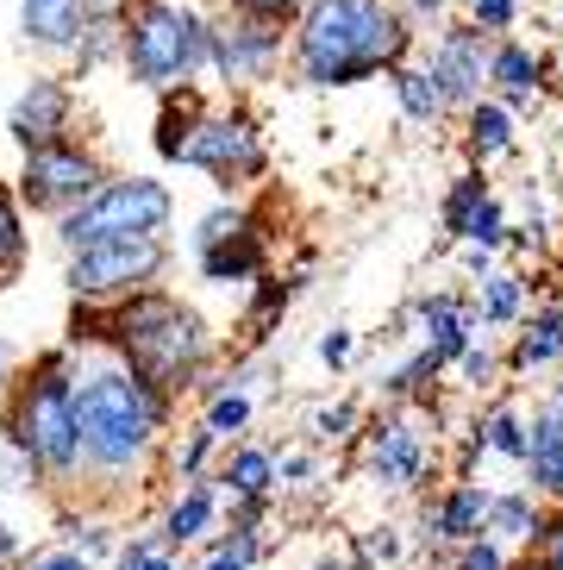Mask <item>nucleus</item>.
Returning a JSON list of instances; mask_svg holds the SVG:
<instances>
[{
  "label": "nucleus",
  "mask_w": 563,
  "mask_h": 570,
  "mask_svg": "<svg viewBox=\"0 0 563 570\" xmlns=\"http://www.w3.org/2000/svg\"><path fill=\"white\" fill-rule=\"evenodd\" d=\"M76 426H82V489L132 495L150 483L176 426V395L145 383L113 352H76Z\"/></svg>",
  "instance_id": "f257e3e1"
},
{
  "label": "nucleus",
  "mask_w": 563,
  "mask_h": 570,
  "mask_svg": "<svg viewBox=\"0 0 563 570\" xmlns=\"http://www.w3.org/2000/svg\"><path fill=\"white\" fill-rule=\"evenodd\" d=\"M419 51V26L401 0H307L288 26V82L307 95H345L382 82Z\"/></svg>",
  "instance_id": "f03ea898"
},
{
  "label": "nucleus",
  "mask_w": 563,
  "mask_h": 570,
  "mask_svg": "<svg viewBox=\"0 0 563 570\" xmlns=\"http://www.w3.org/2000/svg\"><path fill=\"white\" fill-rule=\"evenodd\" d=\"M107 352L126 357L164 395L188 402V389L219 364V333L182 288L150 283V288H138V295L107 307Z\"/></svg>",
  "instance_id": "7ed1b4c3"
},
{
  "label": "nucleus",
  "mask_w": 563,
  "mask_h": 570,
  "mask_svg": "<svg viewBox=\"0 0 563 570\" xmlns=\"http://www.w3.org/2000/svg\"><path fill=\"white\" fill-rule=\"evenodd\" d=\"M0 426L26 452L38 489H82V426H76V345H50L13 376Z\"/></svg>",
  "instance_id": "20e7f679"
},
{
  "label": "nucleus",
  "mask_w": 563,
  "mask_h": 570,
  "mask_svg": "<svg viewBox=\"0 0 563 570\" xmlns=\"http://www.w3.org/2000/svg\"><path fill=\"white\" fill-rule=\"evenodd\" d=\"M207 45H214V0H132L119 26V76L138 95L207 82Z\"/></svg>",
  "instance_id": "39448f33"
},
{
  "label": "nucleus",
  "mask_w": 563,
  "mask_h": 570,
  "mask_svg": "<svg viewBox=\"0 0 563 570\" xmlns=\"http://www.w3.org/2000/svg\"><path fill=\"white\" fill-rule=\"evenodd\" d=\"M182 169H200L219 195H250L257 183H269L276 151H269V132L257 119V107L238 101V95H207Z\"/></svg>",
  "instance_id": "423d86ee"
},
{
  "label": "nucleus",
  "mask_w": 563,
  "mask_h": 570,
  "mask_svg": "<svg viewBox=\"0 0 563 570\" xmlns=\"http://www.w3.org/2000/svg\"><path fill=\"white\" fill-rule=\"evenodd\" d=\"M126 233H176V188L150 169H113L82 207L50 219L57 252L95 245V238H126Z\"/></svg>",
  "instance_id": "0eeeda50"
},
{
  "label": "nucleus",
  "mask_w": 563,
  "mask_h": 570,
  "mask_svg": "<svg viewBox=\"0 0 563 570\" xmlns=\"http://www.w3.org/2000/svg\"><path fill=\"white\" fill-rule=\"evenodd\" d=\"M426 407L432 395H414V402H382L376 414H364L357 464L376 495H419L438 470V433H426Z\"/></svg>",
  "instance_id": "6e6552de"
},
{
  "label": "nucleus",
  "mask_w": 563,
  "mask_h": 570,
  "mask_svg": "<svg viewBox=\"0 0 563 570\" xmlns=\"http://www.w3.org/2000/svg\"><path fill=\"white\" fill-rule=\"evenodd\" d=\"M176 269V238L169 233H126V238H95L63 252V288L69 302H100L113 307L150 283H169Z\"/></svg>",
  "instance_id": "1a4fd4ad"
},
{
  "label": "nucleus",
  "mask_w": 563,
  "mask_h": 570,
  "mask_svg": "<svg viewBox=\"0 0 563 570\" xmlns=\"http://www.w3.org/2000/svg\"><path fill=\"white\" fill-rule=\"evenodd\" d=\"M188 264L207 288H250L269 269V233L257 202L245 195H219L195 214L188 226Z\"/></svg>",
  "instance_id": "9d476101"
},
{
  "label": "nucleus",
  "mask_w": 563,
  "mask_h": 570,
  "mask_svg": "<svg viewBox=\"0 0 563 570\" xmlns=\"http://www.w3.org/2000/svg\"><path fill=\"white\" fill-rule=\"evenodd\" d=\"M288 76V26L238 7H214V45H207V88L214 95H264L269 82Z\"/></svg>",
  "instance_id": "9b49d317"
},
{
  "label": "nucleus",
  "mask_w": 563,
  "mask_h": 570,
  "mask_svg": "<svg viewBox=\"0 0 563 570\" xmlns=\"http://www.w3.org/2000/svg\"><path fill=\"white\" fill-rule=\"evenodd\" d=\"M107 176H113L107 151H100L88 132H69V138H50V145L19 151L13 195L26 202L32 219H57V214H69V207H82Z\"/></svg>",
  "instance_id": "f8f14e48"
},
{
  "label": "nucleus",
  "mask_w": 563,
  "mask_h": 570,
  "mask_svg": "<svg viewBox=\"0 0 563 570\" xmlns=\"http://www.w3.org/2000/svg\"><path fill=\"white\" fill-rule=\"evenodd\" d=\"M438 226H445V245H482V252L507 257V226H514V207L495 188V169L464 164L451 176V188L438 195Z\"/></svg>",
  "instance_id": "ddd939ff"
},
{
  "label": "nucleus",
  "mask_w": 563,
  "mask_h": 570,
  "mask_svg": "<svg viewBox=\"0 0 563 570\" xmlns=\"http://www.w3.org/2000/svg\"><path fill=\"white\" fill-rule=\"evenodd\" d=\"M82 132V88L69 69H32L19 95L7 101V138H13L19 151H32V145H50V138H69Z\"/></svg>",
  "instance_id": "4468645a"
},
{
  "label": "nucleus",
  "mask_w": 563,
  "mask_h": 570,
  "mask_svg": "<svg viewBox=\"0 0 563 570\" xmlns=\"http://www.w3.org/2000/svg\"><path fill=\"white\" fill-rule=\"evenodd\" d=\"M488 45H495V38L476 32L464 13H451L445 26H432V32L419 38V63L438 76L451 114H464L476 95H488Z\"/></svg>",
  "instance_id": "2eb2a0df"
},
{
  "label": "nucleus",
  "mask_w": 563,
  "mask_h": 570,
  "mask_svg": "<svg viewBox=\"0 0 563 570\" xmlns=\"http://www.w3.org/2000/svg\"><path fill=\"white\" fill-rule=\"evenodd\" d=\"M488 502H495V489L482 476H451L438 495H419L414 539L426 552H451V546H464V539H476L488 527Z\"/></svg>",
  "instance_id": "dca6fc26"
},
{
  "label": "nucleus",
  "mask_w": 563,
  "mask_h": 570,
  "mask_svg": "<svg viewBox=\"0 0 563 570\" xmlns=\"http://www.w3.org/2000/svg\"><path fill=\"white\" fill-rule=\"evenodd\" d=\"M488 95H501L520 119L539 114V107L551 101V57L520 32L495 38V45H488Z\"/></svg>",
  "instance_id": "f3484780"
},
{
  "label": "nucleus",
  "mask_w": 563,
  "mask_h": 570,
  "mask_svg": "<svg viewBox=\"0 0 563 570\" xmlns=\"http://www.w3.org/2000/svg\"><path fill=\"white\" fill-rule=\"evenodd\" d=\"M407 326H414V338L432 352V364H438V370L457 364V352L482 333L470 295H457V288H419L414 302H407Z\"/></svg>",
  "instance_id": "a211bd4d"
},
{
  "label": "nucleus",
  "mask_w": 563,
  "mask_h": 570,
  "mask_svg": "<svg viewBox=\"0 0 563 570\" xmlns=\"http://www.w3.org/2000/svg\"><path fill=\"white\" fill-rule=\"evenodd\" d=\"M532 495L563 508V389H545L526 407V464H520Z\"/></svg>",
  "instance_id": "6ab92c4d"
},
{
  "label": "nucleus",
  "mask_w": 563,
  "mask_h": 570,
  "mask_svg": "<svg viewBox=\"0 0 563 570\" xmlns=\"http://www.w3.org/2000/svg\"><path fill=\"white\" fill-rule=\"evenodd\" d=\"M457 145H464V164L501 169V164H514L520 157L526 132H520V114L501 101V95H476V101L457 114Z\"/></svg>",
  "instance_id": "aec40b11"
},
{
  "label": "nucleus",
  "mask_w": 563,
  "mask_h": 570,
  "mask_svg": "<svg viewBox=\"0 0 563 570\" xmlns=\"http://www.w3.org/2000/svg\"><path fill=\"white\" fill-rule=\"evenodd\" d=\"M563 364V288H551L545 302H532L520 314V326L507 333V376L526 383V376H545Z\"/></svg>",
  "instance_id": "412c9836"
},
{
  "label": "nucleus",
  "mask_w": 563,
  "mask_h": 570,
  "mask_svg": "<svg viewBox=\"0 0 563 570\" xmlns=\"http://www.w3.org/2000/svg\"><path fill=\"white\" fill-rule=\"evenodd\" d=\"M514 226H507V257H551L563 233V214H557V195H551V176H520L514 188Z\"/></svg>",
  "instance_id": "4be33fe9"
},
{
  "label": "nucleus",
  "mask_w": 563,
  "mask_h": 570,
  "mask_svg": "<svg viewBox=\"0 0 563 570\" xmlns=\"http://www.w3.org/2000/svg\"><path fill=\"white\" fill-rule=\"evenodd\" d=\"M219 508H226V489H219V476H188V483H176V495L164 502L157 533H164L169 552H188V546H200V539L219 527Z\"/></svg>",
  "instance_id": "5701e85b"
},
{
  "label": "nucleus",
  "mask_w": 563,
  "mask_h": 570,
  "mask_svg": "<svg viewBox=\"0 0 563 570\" xmlns=\"http://www.w3.org/2000/svg\"><path fill=\"white\" fill-rule=\"evenodd\" d=\"M82 26H88L82 0H19V45L45 63H63L82 38Z\"/></svg>",
  "instance_id": "b1692460"
},
{
  "label": "nucleus",
  "mask_w": 563,
  "mask_h": 570,
  "mask_svg": "<svg viewBox=\"0 0 563 570\" xmlns=\"http://www.w3.org/2000/svg\"><path fill=\"white\" fill-rule=\"evenodd\" d=\"M470 307H476L482 333L507 338L520 326V314L532 307V276H526V269H514V264H495L488 276H476V283H470Z\"/></svg>",
  "instance_id": "393cba45"
},
{
  "label": "nucleus",
  "mask_w": 563,
  "mask_h": 570,
  "mask_svg": "<svg viewBox=\"0 0 563 570\" xmlns=\"http://www.w3.org/2000/svg\"><path fill=\"white\" fill-rule=\"evenodd\" d=\"M382 82H388V95H395V114L407 119V126H419V132H438L445 119H457V114H451V101H445V88H438V76L419 63V51L401 57Z\"/></svg>",
  "instance_id": "a878e982"
},
{
  "label": "nucleus",
  "mask_w": 563,
  "mask_h": 570,
  "mask_svg": "<svg viewBox=\"0 0 563 570\" xmlns=\"http://www.w3.org/2000/svg\"><path fill=\"white\" fill-rule=\"evenodd\" d=\"M207 95H214L207 82H200V88H169V95H157V126H150V151H157V164L182 169L188 138H195V119H200V107H207Z\"/></svg>",
  "instance_id": "bb28decb"
},
{
  "label": "nucleus",
  "mask_w": 563,
  "mask_h": 570,
  "mask_svg": "<svg viewBox=\"0 0 563 570\" xmlns=\"http://www.w3.org/2000/svg\"><path fill=\"white\" fill-rule=\"evenodd\" d=\"M545 520H551V502L520 483V489H495V502H488V527H482V533H495L501 546H514V552H532L539 533H545Z\"/></svg>",
  "instance_id": "cd10ccee"
},
{
  "label": "nucleus",
  "mask_w": 563,
  "mask_h": 570,
  "mask_svg": "<svg viewBox=\"0 0 563 570\" xmlns=\"http://www.w3.org/2000/svg\"><path fill=\"white\" fill-rule=\"evenodd\" d=\"M219 489H226V502H233V495H276L282 489L276 452L257 445V439H233L226 458H219Z\"/></svg>",
  "instance_id": "c85d7f7f"
},
{
  "label": "nucleus",
  "mask_w": 563,
  "mask_h": 570,
  "mask_svg": "<svg viewBox=\"0 0 563 570\" xmlns=\"http://www.w3.org/2000/svg\"><path fill=\"white\" fill-rule=\"evenodd\" d=\"M269 539L264 527H214L200 539V564L195 570H264Z\"/></svg>",
  "instance_id": "c756f323"
},
{
  "label": "nucleus",
  "mask_w": 563,
  "mask_h": 570,
  "mask_svg": "<svg viewBox=\"0 0 563 570\" xmlns=\"http://www.w3.org/2000/svg\"><path fill=\"white\" fill-rule=\"evenodd\" d=\"M32 264V214L13 195V183H0V288H13Z\"/></svg>",
  "instance_id": "7c9ffc66"
},
{
  "label": "nucleus",
  "mask_w": 563,
  "mask_h": 570,
  "mask_svg": "<svg viewBox=\"0 0 563 570\" xmlns=\"http://www.w3.org/2000/svg\"><path fill=\"white\" fill-rule=\"evenodd\" d=\"M445 376H457L464 395H495V389L507 383V345H495V333H476Z\"/></svg>",
  "instance_id": "2f4dec72"
},
{
  "label": "nucleus",
  "mask_w": 563,
  "mask_h": 570,
  "mask_svg": "<svg viewBox=\"0 0 563 570\" xmlns=\"http://www.w3.org/2000/svg\"><path fill=\"white\" fill-rule=\"evenodd\" d=\"M300 276H276V269H264L257 283H250V302H245V333L250 338H269L282 326V314L295 307V295H300Z\"/></svg>",
  "instance_id": "473e14b6"
},
{
  "label": "nucleus",
  "mask_w": 563,
  "mask_h": 570,
  "mask_svg": "<svg viewBox=\"0 0 563 570\" xmlns=\"http://www.w3.org/2000/svg\"><path fill=\"white\" fill-rule=\"evenodd\" d=\"M119 26H126V19H88V26H82L76 51L63 57V69L76 76V82H95V76L119 69Z\"/></svg>",
  "instance_id": "72a5a7b5"
},
{
  "label": "nucleus",
  "mask_w": 563,
  "mask_h": 570,
  "mask_svg": "<svg viewBox=\"0 0 563 570\" xmlns=\"http://www.w3.org/2000/svg\"><path fill=\"white\" fill-rule=\"evenodd\" d=\"M219 445H226V439H219L214 426H207V420H195L188 433H176V439L164 445L169 476H176V483H188V476H207V464L219 458Z\"/></svg>",
  "instance_id": "f704fd0d"
},
{
  "label": "nucleus",
  "mask_w": 563,
  "mask_h": 570,
  "mask_svg": "<svg viewBox=\"0 0 563 570\" xmlns=\"http://www.w3.org/2000/svg\"><path fill=\"white\" fill-rule=\"evenodd\" d=\"M200 420H207V426L233 445V439L250 433V420H257V395H250V389H238V383L219 389V395H207V402H200Z\"/></svg>",
  "instance_id": "c9c22d12"
},
{
  "label": "nucleus",
  "mask_w": 563,
  "mask_h": 570,
  "mask_svg": "<svg viewBox=\"0 0 563 570\" xmlns=\"http://www.w3.org/2000/svg\"><path fill=\"white\" fill-rule=\"evenodd\" d=\"M300 433H307V445H319V452H326V445H345V439L364 433V407L357 402H319Z\"/></svg>",
  "instance_id": "e433bc0d"
},
{
  "label": "nucleus",
  "mask_w": 563,
  "mask_h": 570,
  "mask_svg": "<svg viewBox=\"0 0 563 570\" xmlns=\"http://www.w3.org/2000/svg\"><path fill=\"white\" fill-rule=\"evenodd\" d=\"M63 546H76L88 564H100V558L119 552V527L107 514H76V508H69L63 514Z\"/></svg>",
  "instance_id": "4c0bfd02"
},
{
  "label": "nucleus",
  "mask_w": 563,
  "mask_h": 570,
  "mask_svg": "<svg viewBox=\"0 0 563 570\" xmlns=\"http://www.w3.org/2000/svg\"><path fill=\"white\" fill-rule=\"evenodd\" d=\"M514 546H501L495 533H476L464 539V546H451V552H438V570H514Z\"/></svg>",
  "instance_id": "58836bf2"
},
{
  "label": "nucleus",
  "mask_w": 563,
  "mask_h": 570,
  "mask_svg": "<svg viewBox=\"0 0 563 570\" xmlns=\"http://www.w3.org/2000/svg\"><path fill=\"white\" fill-rule=\"evenodd\" d=\"M113 570H182V564H176V552L164 546V533H132V539H119Z\"/></svg>",
  "instance_id": "ea45409f"
},
{
  "label": "nucleus",
  "mask_w": 563,
  "mask_h": 570,
  "mask_svg": "<svg viewBox=\"0 0 563 570\" xmlns=\"http://www.w3.org/2000/svg\"><path fill=\"white\" fill-rule=\"evenodd\" d=\"M464 19L476 26V32H488V38H507V32H520V19H526V0H470Z\"/></svg>",
  "instance_id": "a19ab883"
},
{
  "label": "nucleus",
  "mask_w": 563,
  "mask_h": 570,
  "mask_svg": "<svg viewBox=\"0 0 563 570\" xmlns=\"http://www.w3.org/2000/svg\"><path fill=\"white\" fill-rule=\"evenodd\" d=\"M401 527H388V520H376V527H364V539H357V564H401Z\"/></svg>",
  "instance_id": "79ce46f5"
},
{
  "label": "nucleus",
  "mask_w": 563,
  "mask_h": 570,
  "mask_svg": "<svg viewBox=\"0 0 563 570\" xmlns=\"http://www.w3.org/2000/svg\"><path fill=\"white\" fill-rule=\"evenodd\" d=\"M32 464H26V452L13 445V433L0 426V495H13V489H32Z\"/></svg>",
  "instance_id": "37998d69"
},
{
  "label": "nucleus",
  "mask_w": 563,
  "mask_h": 570,
  "mask_svg": "<svg viewBox=\"0 0 563 570\" xmlns=\"http://www.w3.org/2000/svg\"><path fill=\"white\" fill-rule=\"evenodd\" d=\"M314 357L326 370H345L350 357H357V333H350L345 320H338V326H326V333H319V345H314Z\"/></svg>",
  "instance_id": "c03bdc74"
},
{
  "label": "nucleus",
  "mask_w": 563,
  "mask_h": 570,
  "mask_svg": "<svg viewBox=\"0 0 563 570\" xmlns=\"http://www.w3.org/2000/svg\"><path fill=\"white\" fill-rule=\"evenodd\" d=\"M214 7H238V13H257V19H276V26H295L307 0H214Z\"/></svg>",
  "instance_id": "a18cd8bd"
},
{
  "label": "nucleus",
  "mask_w": 563,
  "mask_h": 570,
  "mask_svg": "<svg viewBox=\"0 0 563 570\" xmlns=\"http://www.w3.org/2000/svg\"><path fill=\"white\" fill-rule=\"evenodd\" d=\"M19 570H95V564H88L76 546H50V552H32Z\"/></svg>",
  "instance_id": "49530a36"
},
{
  "label": "nucleus",
  "mask_w": 563,
  "mask_h": 570,
  "mask_svg": "<svg viewBox=\"0 0 563 570\" xmlns=\"http://www.w3.org/2000/svg\"><path fill=\"white\" fill-rule=\"evenodd\" d=\"M401 13L414 19V26H419V38H426L432 26H445V19L457 13V7H451V0H401Z\"/></svg>",
  "instance_id": "de8ad7c7"
},
{
  "label": "nucleus",
  "mask_w": 563,
  "mask_h": 570,
  "mask_svg": "<svg viewBox=\"0 0 563 570\" xmlns=\"http://www.w3.org/2000/svg\"><path fill=\"white\" fill-rule=\"evenodd\" d=\"M457 252V264H464V276L476 283V276H488V269L501 264V252H482V245H451Z\"/></svg>",
  "instance_id": "09e8293b"
},
{
  "label": "nucleus",
  "mask_w": 563,
  "mask_h": 570,
  "mask_svg": "<svg viewBox=\"0 0 563 570\" xmlns=\"http://www.w3.org/2000/svg\"><path fill=\"white\" fill-rule=\"evenodd\" d=\"M13 376H19V352L0 338V402H7V389H13Z\"/></svg>",
  "instance_id": "8fccbe9b"
},
{
  "label": "nucleus",
  "mask_w": 563,
  "mask_h": 570,
  "mask_svg": "<svg viewBox=\"0 0 563 570\" xmlns=\"http://www.w3.org/2000/svg\"><path fill=\"white\" fill-rule=\"evenodd\" d=\"M126 7H132V0H82L88 19H126Z\"/></svg>",
  "instance_id": "3c124183"
},
{
  "label": "nucleus",
  "mask_w": 563,
  "mask_h": 570,
  "mask_svg": "<svg viewBox=\"0 0 563 570\" xmlns=\"http://www.w3.org/2000/svg\"><path fill=\"white\" fill-rule=\"evenodd\" d=\"M19 552H26V546H19V527H7V520H0V564H13Z\"/></svg>",
  "instance_id": "603ef678"
},
{
  "label": "nucleus",
  "mask_w": 563,
  "mask_h": 570,
  "mask_svg": "<svg viewBox=\"0 0 563 570\" xmlns=\"http://www.w3.org/2000/svg\"><path fill=\"white\" fill-rule=\"evenodd\" d=\"M514 570H539V558H532V552H526V558H514Z\"/></svg>",
  "instance_id": "864d4df0"
}]
</instances>
